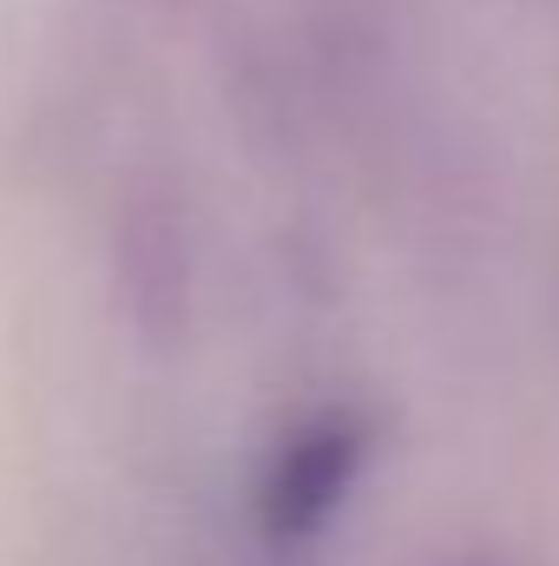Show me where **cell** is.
Masks as SVG:
<instances>
[{
  "mask_svg": "<svg viewBox=\"0 0 559 566\" xmlns=\"http://www.w3.org/2000/svg\"><path fill=\"white\" fill-rule=\"evenodd\" d=\"M369 448H376V434L349 409H329V416H309L303 428H289L257 474V534L271 547H309L356 494Z\"/></svg>",
  "mask_w": 559,
  "mask_h": 566,
  "instance_id": "6da1fadb",
  "label": "cell"
},
{
  "mask_svg": "<svg viewBox=\"0 0 559 566\" xmlns=\"http://www.w3.org/2000/svg\"><path fill=\"white\" fill-rule=\"evenodd\" d=\"M447 566H520V560H507V554H461V560H447Z\"/></svg>",
  "mask_w": 559,
  "mask_h": 566,
  "instance_id": "7a4b0ae2",
  "label": "cell"
}]
</instances>
